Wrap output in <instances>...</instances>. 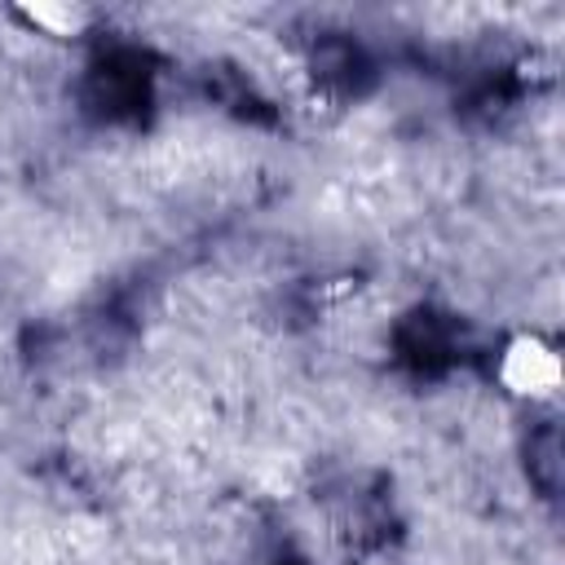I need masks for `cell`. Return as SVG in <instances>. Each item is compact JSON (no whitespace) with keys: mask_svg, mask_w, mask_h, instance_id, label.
<instances>
[{"mask_svg":"<svg viewBox=\"0 0 565 565\" xmlns=\"http://www.w3.org/2000/svg\"><path fill=\"white\" fill-rule=\"evenodd\" d=\"M503 375H508V384L521 388V393H543V388H552V380H556V362H552V353L539 349L534 340H521V344H512Z\"/></svg>","mask_w":565,"mask_h":565,"instance_id":"6da1fadb","label":"cell"}]
</instances>
